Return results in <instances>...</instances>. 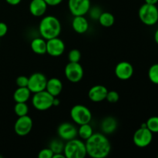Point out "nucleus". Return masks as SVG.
Instances as JSON below:
<instances>
[{
	"label": "nucleus",
	"mask_w": 158,
	"mask_h": 158,
	"mask_svg": "<svg viewBox=\"0 0 158 158\" xmlns=\"http://www.w3.org/2000/svg\"><path fill=\"white\" fill-rule=\"evenodd\" d=\"M61 23L53 15H47L42 19L39 25V31L41 36L46 40L58 37L61 32Z\"/></svg>",
	"instance_id": "f03ea898"
},
{
	"label": "nucleus",
	"mask_w": 158,
	"mask_h": 158,
	"mask_svg": "<svg viewBox=\"0 0 158 158\" xmlns=\"http://www.w3.org/2000/svg\"><path fill=\"white\" fill-rule=\"evenodd\" d=\"M46 83H47V78L46 76L42 73H34L29 77V82H28L27 87L29 88L31 93L40 92L46 89Z\"/></svg>",
	"instance_id": "6e6552de"
},
{
	"label": "nucleus",
	"mask_w": 158,
	"mask_h": 158,
	"mask_svg": "<svg viewBox=\"0 0 158 158\" xmlns=\"http://www.w3.org/2000/svg\"><path fill=\"white\" fill-rule=\"evenodd\" d=\"M48 5L45 0H32L29 3V12L33 16H43L46 12Z\"/></svg>",
	"instance_id": "dca6fc26"
},
{
	"label": "nucleus",
	"mask_w": 158,
	"mask_h": 158,
	"mask_svg": "<svg viewBox=\"0 0 158 158\" xmlns=\"http://www.w3.org/2000/svg\"><path fill=\"white\" fill-rule=\"evenodd\" d=\"M68 7L73 16L85 15L91 7L90 0H69Z\"/></svg>",
	"instance_id": "1a4fd4ad"
},
{
	"label": "nucleus",
	"mask_w": 158,
	"mask_h": 158,
	"mask_svg": "<svg viewBox=\"0 0 158 158\" xmlns=\"http://www.w3.org/2000/svg\"><path fill=\"white\" fill-rule=\"evenodd\" d=\"M77 131H78L79 137L84 140H86L88 138H89L94 134V131H93V128L89 123L80 125V127L79 129H77Z\"/></svg>",
	"instance_id": "5701e85b"
},
{
	"label": "nucleus",
	"mask_w": 158,
	"mask_h": 158,
	"mask_svg": "<svg viewBox=\"0 0 158 158\" xmlns=\"http://www.w3.org/2000/svg\"><path fill=\"white\" fill-rule=\"evenodd\" d=\"M145 3L151 5H156L158 2V0H144Z\"/></svg>",
	"instance_id": "4c0bfd02"
},
{
	"label": "nucleus",
	"mask_w": 158,
	"mask_h": 158,
	"mask_svg": "<svg viewBox=\"0 0 158 158\" xmlns=\"http://www.w3.org/2000/svg\"><path fill=\"white\" fill-rule=\"evenodd\" d=\"M65 76L69 81L72 83H78L83 79V69L80 63L69 62L65 67Z\"/></svg>",
	"instance_id": "9d476101"
},
{
	"label": "nucleus",
	"mask_w": 158,
	"mask_h": 158,
	"mask_svg": "<svg viewBox=\"0 0 158 158\" xmlns=\"http://www.w3.org/2000/svg\"><path fill=\"white\" fill-rule=\"evenodd\" d=\"M65 51V44L63 40L58 37L46 40V53L53 57L63 55Z\"/></svg>",
	"instance_id": "f8f14e48"
},
{
	"label": "nucleus",
	"mask_w": 158,
	"mask_h": 158,
	"mask_svg": "<svg viewBox=\"0 0 158 158\" xmlns=\"http://www.w3.org/2000/svg\"><path fill=\"white\" fill-rule=\"evenodd\" d=\"M134 74V67L130 63L122 61L115 67V75L119 80H127L132 77Z\"/></svg>",
	"instance_id": "4468645a"
},
{
	"label": "nucleus",
	"mask_w": 158,
	"mask_h": 158,
	"mask_svg": "<svg viewBox=\"0 0 158 158\" xmlns=\"http://www.w3.org/2000/svg\"><path fill=\"white\" fill-rule=\"evenodd\" d=\"M63 154L66 158H84L86 154V144L81 140L74 138L64 144Z\"/></svg>",
	"instance_id": "7ed1b4c3"
},
{
	"label": "nucleus",
	"mask_w": 158,
	"mask_h": 158,
	"mask_svg": "<svg viewBox=\"0 0 158 158\" xmlns=\"http://www.w3.org/2000/svg\"><path fill=\"white\" fill-rule=\"evenodd\" d=\"M63 0H45L48 6H56L60 5Z\"/></svg>",
	"instance_id": "72a5a7b5"
},
{
	"label": "nucleus",
	"mask_w": 158,
	"mask_h": 158,
	"mask_svg": "<svg viewBox=\"0 0 158 158\" xmlns=\"http://www.w3.org/2000/svg\"><path fill=\"white\" fill-rule=\"evenodd\" d=\"M102 132L104 134H111L117 130V121L114 117H106L101 121L100 124Z\"/></svg>",
	"instance_id": "6ab92c4d"
},
{
	"label": "nucleus",
	"mask_w": 158,
	"mask_h": 158,
	"mask_svg": "<svg viewBox=\"0 0 158 158\" xmlns=\"http://www.w3.org/2000/svg\"><path fill=\"white\" fill-rule=\"evenodd\" d=\"M14 112L18 117L28 115L29 107L26 103H16L14 106Z\"/></svg>",
	"instance_id": "b1692460"
},
{
	"label": "nucleus",
	"mask_w": 158,
	"mask_h": 158,
	"mask_svg": "<svg viewBox=\"0 0 158 158\" xmlns=\"http://www.w3.org/2000/svg\"><path fill=\"white\" fill-rule=\"evenodd\" d=\"M53 99L50 94L45 90L34 94L32 98V106L40 111H46L53 106Z\"/></svg>",
	"instance_id": "39448f33"
},
{
	"label": "nucleus",
	"mask_w": 158,
	"mask_h": 158,
	"mask_svg": "<svg viewBox=\"0 0 158 158\" xmlns=\"http://www.w3.org/2000/svg\"><path fill=\"white\" fill-rule=\"evenodd\" d=\"M108 89L103 85H95L89 89L88 92V97L89 100L95 103L103 101L106 100Z\"/></svg>",
	"instance_id": "2eb2a0df"
},
{
	"label": "nucleus",
	"mask_w": 158,
	"mask_h": 158,
	"mask_svg": "<svg viewBox=\"0 0 158 158\" xmlns=\"http://www.w3.org/2000/svg\"><path fill=\"white\" fill-rule=\"evenodd\" d=\"M148 77L153 83L158 85V63H155L150 67Z\"/></svg>",
	"instance_id": "a878e982"
},
{
	"label": "nucleus",
	"mask_w": 158,
	"mask_h": 158,
	"mask_svg": "<svg viewBox=\"0 0 158 158\" xmlns=\"http://www.w3.org/2000/svg\"><path fill=\"white\" fill-rule=\"evenodd\" d=\"M22 0H6V2L10 6H17L21 2Z\"/></svg>",
	"instance_id": "f704fd0d"
},
{
	"label": "nucleus",
	"mask_w": 158,
	"mask_h": 158,
	"mask_svg": "<svg viewBox=\"0 0 158 158\" xmlns=\"http://www.w3.org/2000/svg\"><path fill=\"white\" fill-rule=\"evenodd\" d=\"M86 154L93 158H105L110 154L111 144L105 134L94 133L86 140Z\"/></svg>",
	"instance_id": "f257e3e1"
},
{
	"label": "nucleus",
	"mask_w": 158,
	"mask_h": 158,
	"mask_svg": "<svg viewBox=\"0 0 158 158\" xmlns=\"http://www.w3.org/2000/svg\"><path fill=\"white\" fill-rule=\"evenodd\" d=\"M147 128L148 130L154 133H158V117L157 116H154L151 117L147 120L146 122Z\"/></svg>",
	"instance_id": "bb28decb"
},
{
	"label": "nucleus",
	"mask_w": 158,
	"mask_h": 158,
	"mask_svg": "<svg viewBox=\"0 0 158 158\" xmlns=\"http://www.w3.org/2000/svg\"><path fill=\"white\" fill-rule=\"evenodd\" d=\"M28 82H29V77L26 76H19L16 79V85L18 87H27Z\"/></svg>",
	"instance_id": "2f4dec72"
},
{
	"label": "nucleus",
	"mask_w": 158,
	"mask_h": 158,
	"mask_svg": "<svg viewBox=\"0 0 158 158\" xmlns=\"http://www.w3.org/2000/svg\"><path fill=\"white\" fill-rule=\"evenodd\" d=\"M2 156H1V155H0V158H2Z\"/></svg>",
	"instance_id": "ea45409f"
},
{
	"label": "nucleus",
	"mask_w": 158,
	"mask_h": 158,
	"mask_svg": "<svg viewBox=\"0 0 158 158\" xmlns=\"http://www.w3.org/2000/svg\"><path fill=\"white\" fill-rule=\"evenodd\" d=\"M57 134L60 139L63 140H70L74 139L78 135L77 127L70 123H63L58 127Z\"/></svg>",
	"instance_id": "ddd939ff"
},
{
	"label": "nucleus",
	"mask_w": 158,
	"mask_h": 158,
	"mask_svg": "<svg viewBox=\"0 0 158 158\" xmlns=\"http://www.w3.org/2000/svg\"><path fill=\"white\" fill-rule=\"evenodd\" d=\"M68 59H69V61L72 62V63H79L81 59V53H80V50L73 49L69 51V54H68Z\"/></svg>",
	"instance_id": "cd10ccee"
},
{
	"label": "nucleus",
	"mask_w": 158,
	"mask_h": 158,
	"mask_svg": "<svg viewBox=\"0 0 158 158\" xmlns=\"http://www.w3.org/2000/svg\"><path fill=\"white\" fill-rule=\"evenodd\" d=\"M102 12H102L101 9L100 7L94 6V7H90L88 13H89V15H90L93 19H98Z\"/></svg>",
	"instance_id": "c756f323"
},
{
	"label": "nucleus",
	"mask_w": 158,
	"mask_h": 158,
	"mask_svg": "<svg viewBox=\"0 0 158 158\" xmlns=\"http://www.w3.org/2000/svg\"><path fill=\"white\" fill-rule=\"evenodd\" d=\"M153 140V133L147 127H140L135 131L133 137L134 144L140 148H144L149 146Z\"/></svg>",
	"instance_id": "0eeeda50"
},
{
	"label": "nucleus",
	"mask_w": 158,
	"mask_h": 158,
	"mask_svg": "<svg viewBox=\"0 0 158 158\" xmlns=\"http://www.w3.org/2000/svg\"><path fill=\"white\" fill-rule=\"evenodd\" d=\"M33 126L32 120L29 116L19 117L14 124V131L18 136L25 137L31 132Z\"/></svg>",
	"instance_id": "9b49d317"
},
{
	"label": "nucleus",
	"mask_w": 158,
	"mask_h": 158,
	"mask_svg": "<svg viewBox=\"0 0 158 158\" xmlns=\"http://www.w3.org/2000/svg\"><path fill=\"white\" fill-rule=\"evenodd\" d=\"M154 40H155L156 43L158 45V29L156 30L155 33H154Z\"/></svg>",
	"instance_id": "58836bf2"
},
{
	"label": "nucleus",
	"mask_w": 158,
	"mask_h": 158,
	"mask_svg": "<svg viewBox=\"0 0 158 158\" xmlns=\"http://www.w3.org/2000/svg\"><path fill=\"white\" fill-rule=\"evenodd\" d=\"M52 156H53V152L49 148H43L38 154L39 158H52Z\"/></svg>",
	"instance_id": "7c9ffc66"
},
{
	"label": "nucleus",
	"mask_w": 158,
	"mask_h": 158,
	"mask_svg": "<svg viewBox=\"0 0 158 158\" xmlns=\"http://www.w3.org/2000/svg\"><path fill=\"white\" fill-rule=\"evenodd\" d=\"M119 98H120V96H119L118 93L115 90H108L107 94H106V100H107L109 103H117L119 100Z\"/></svg>",
	"instance_id": "c85d7f7f"
},
{
	"label": "nucleus",
	"mask_w": 158,
	"mask_h": 158,
	"mask_svg": "<svg viewBox=\"0 0 158 158\" xmlns=\"http://www.w3.org/2000/svg\"><path fill=\"white\" fill-rule=\"evenodd\" d=\"M60 104V99L57 98L56 97H54V99H53V106H58Z\"/></svg>",
	"instance_id": "e433bc0d"
},
{
	"label": "nucleus",
	"mask_w": 158,
	"mask_h": 158,
	"mask_svg": "<svg viewBox=\"0 0 158 158\" xmlns=\"http://www.w3.org/2000/svg\"><path fill=\"white\" fill-rule=\"evenodd\" d=\"M99 23L102 26L104 27H110L114 24L115 22V18H114V15L108 12H102L101 15H100L98 19Z\"/></svg>",
	"instance_id": "4be33fe9"
},
{
	"label": "nucleus",
	"mask_w": 158,
	"mask_h": 158,
	"mask_svg": "<svg viewBox=\"0 0 158 158\" xmlns=\"http://www.w3.org/2000/svg\"><path fill=\"white\" fill-rule=\"evenodd\" d=\"M157 157H158V154H157Z\"/></svg>",
	"instance_id": "a19ab883"
},
{
	"label": "nucleus",
	"mask_w": 158,
	"mask_h": 158,
	"mask_svg": "<svg viewBox=\"0 0 158 158\" xmlns=\"http://www.w3.org/2000/svg\"><path fill=\"white\" fill-rule=\"evenodd\" d=\"M30 46L34 53L38 55H43L46 53V41L43 37L33 39L31 42Z\"/></svg>",
	"instance_id": "aec40b11"
},
{
	"label": "nucleus",
	"mask_w": 158,
	"mask_h": 158,
	"mask_svg": "<svg viewBox=\"0 0 158 158\" xmlns=\"http://www.w3.org/2000/svg\"><path fill=\"white\" fill-rule=\"evenodd\" d=\"M31 97V91L28 87H18L13 94L15 103H26Z\"/></svg>",
	"instance_id": "412c9836"
},
{
	"label": "nucleus",
	"mask_w": 158,
	"mask_h": 158,
	"mask_svg": "<svg viewBox=\"0 0 158 158\" xmlns=\"http://www.w3.org/2000/svg\"><path fill=\"white\" fill-rule=\"evenodd\" d=\"M52 158H66V156L63 153H56V154H53Z\"/></svg>",
	"instance_id": "c9c22d12"
},
{
	"label": "nucleus",
	"mask_w": 158,
	"mask_h": 158,
	"mask_svg": "<svg viewBox=\"0 0 158 158\" xmlns=\"http://www.w3.org/2000/svg\"><path fill=\"white\" fill-rule=\"evenodd\" d=\"M8 32V26L5 23L0 22V38L5 36Z\"/></svg>",
	"instance_id": "473e14b6"
},
{
	"label": "nucleus",
	"mask_w": 158,
	"mask_h": 158,
	"mask_svg": "<svg viewBox=\"0 0 158 158\" xmlns=\"http://www.w3.org/2000/svg\"><path fill=\"white\" fill-rule=\"evenodd\" d=\"M71 119L78 125L90 123L92 120V113L88 107L81 104L75 105L70 110Z\"/></svg>",
	"instance_id": "423d86ee"
},
{
	"label": "nucleus",
	"mask_w": 158,
	"mask_h": 158,
	"mask_svg": "<svg viewBox=\"0 0 158 158\" xmlns=\"http://www.w3.org/2000/svg\"><path fill=\"white\" fill-rule=\"evenodd\" d=\"M140 21L147 26H154L158 22V9L156 5L145 3L138 11Z\"/></svg>",
	"instance_id": "20e7f679"
},
{
	"label": "nucleus",
	"mask_w": 158,
	"mask_h": 158,
	"mask_svg": "<svg viewBox=\"0 0 158 158\" xmlns=\"http://www.w3.org/2000/svg\"><path fill=\"white\" fill-rule=\"evenodd\" d=\"M49 148L52 151L53 154L56 153H63V149H64V143H63L61 140L59 139H55L52 140L49 143Z\"/></svg>",
	"instance_id": "393cba45"
},
{
	"label": "nucleus",
	"mask_w": 158,
	"mask_h": 158,
	"mask_svg": "<svg viewBox=\"0 0 158 158\" xmlns=\"http://www.w3.org/2000/svg\"><path fill=\"white\" fill-rule=\"evenodd\" d=\"M72 27L76 32L83 34L87 32L89 29V23L84 15L74 16L72 21Z\"/></svg>",
	"instance_id": "a211bd4d"
},
{
	"label": "nucleus",
	"mask_w": 158,
	"mask_h": 158,
	"mask_svg": "<svg viewBox=\"0 0 158 158\" xmlns=\"http://www.w3.org/2000/svg\"><path fill=\"white\" fill-rule=\"evenodd\" d=\"M46 90L49 94H50L52 97H57L61 94L63 90V83L60 79L56 77H52V78L47 80L46 83Z\"/></svg>",
	"instance_id": "f3484780"
}]
</instances>
